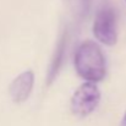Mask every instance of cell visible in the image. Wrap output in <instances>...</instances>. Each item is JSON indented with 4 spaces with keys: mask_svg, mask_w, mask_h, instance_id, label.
<instances>
[{
    "mask_svg": "<svg viewBox=\"0 0 126 126\" xmlns=\"http://www.w3.org/2000/svg\"><path fill=\"white\" fill-rule=\"evenodd\" d=\"M75 69L86 82H100L105 77V58L100 47L93 41L81 43L75 54Z\"/></svg>",
    "mask_w": 126,
    "mask_h": 126,
    "instance_id": "cell-1",
    "label": "cell"
},
{
    "mask_svg": "<svg viewBox=\"0 0 126 126\" xmlns=\"http://www.w3.org/2000/svg\"><path fill=\"white\" fill-rule=\"evenodd\" d=\"M99 102L100 92L95 83L84 82L74 92L70 100V109L75 116L83 119L97 109Z\"/></svg>",
    "mask_w": 126,
    "mask_h": 126,
    "instance_id": "cell-2",
    "label": "cell"
},
{
    "mask_svg": "<svg viewBox=\"0 0 126 126\" xmlns=\"http://www.w3.org/2000/svg\"><path fill=\"white\" fill-rule=\"evenodd\" d=\"M93 34L97 41L104 45H114L118 41L116 31V15L111 6L103 5L94 17Z\"/></svg>",
    "mask_w": 126,
    "mask_h": 126,
    "instance_id": "cell-3",
    "label": "cell"
},
{
    "mask_svg": "<svg viewBox=\"0 0 126 126\" xmlns=\"http://www.w3.org/2000/svg\"><path fill=\"white\" fill-rule=\"evenodd\" d=\"M34 84V74L31 70L23 71L18 76H16L9 86V94L14 103H23L26 102L33 89Z\"/></svg>",
    "mask_w": 126,
    "mask_h": 126,
    "instance_id": "cell-4",
    "label": "cell"
},
{
    "mask_svg": "<svg viewBox=\"0 0 126 126\" xmlns=\"http://www.w3.org/2000/svg\"><path fill=\"white\" fill-rule=\"evenodd\" d=\"M65 51H66V32H64L61 34V37L59 38V41L56 43V48L54 50V54L51 56L48 71H47V86H50L55 81L60 67L64 63L65 59Z\"/></svg>",
    "mask_w": 126,
    "mask_h": 126,
    "instance_id": "cell-5",
    "label": "cell"
},
{
    "mask_svg": "<svg viewBox=\"0 0 126 126\" xmlns=\"http://www.w3.org/2000/svg\"><path fill=\"white\" fill-rule=\"evenodd\" d=\"M120 126H126V111H125V114H124V116H123V119H121Z\"/></svg>",
    "mask_w": 126,
    "mask_h": 126,
    "instance_id": "cell-6",
    "label": "cell"
}]
</instances>
